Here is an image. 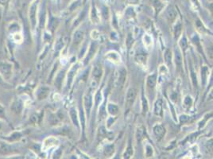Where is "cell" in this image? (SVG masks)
Here are the masks:
<instances>
[{
    "label": "cell",
    "instance_id": "cell-1",
    "mask_svg": "<svg viewBox=\"0 0 213 159\" xmlns=\"http://www.w3.org/2000/svg\"><path fill=\"white\" fill-rule=\"evenodd\" d=\"M136 96H137V90L134 88H130L127 90L126 95L125 107L127 110H129L133 106V104L135 101Z\"/></svg>",
    "mask_w": 213,
    "mask_h": 159
},
{
    "label": "cell",
    "instance_id": "cell-2",
    "mask_svg": "<svg viewBox=\"0 0 213 159\" xmlns=\"http://www.w3.org/2000/svg\"><path fill=\"white\" fill-rule=\"evenodd\" d=\"M13 72V67L10 64L1 63L0 64V75L3 76V78L8 80L11 77Z\"/></svg>",
    "mask_w": 213,
    "mask_h": 159
},
{
    "label": "cell",
    "instance_id": "cell-3",
    "mask_svg": "<svg viewBox=\"0 0 213 159\" xmlns=\"http://www.w3.org/2000/svg\"><path fill=\"white\" fill-rule=\"evenodd\" d=\"M103 75V69L101 65L99 64H97L95 65L92 71V76H93V81H96L97 83H99L100 81V79L102 77Z\"/></svg>",
    "mask_w": 213,
    "mask_h": 159
},
{
    "label": "cell",
    "instance_id": "cell-4",
    "mask_svg": "<svg viewBox=\"0 0 213 159\" xmlns=\"http://www.w3.org/2000/svg\"><path fill=\"white\" fill-rule=\"evenodd\" d=\"M174 61H175L176 66L177 68L178 71L182 70L183 58H182V55H181V53L179 49H176L175 53H174Z\"/></svg>",
    "mask_w": 213,
    "mask_h": 159
},
{
    "label": "cell",
    "instance_id": "cell-5",
    "mask_svg": "<svg viewBox=\"0 0 213 159\" xmlns=\"http://www.w3.org/2000/svg\"><path fill=\"white\" fill-rule=\"evenodd\" d=\"M157 84V75L152 74L149 75L146 79V86L147 88L153 90Z\"/></svg>",
    "mask_w": 213,
    "mask_h": 159
},
{
    "label": "cell",
    "instance_id": "cell-6",
    "mask_svg": "<svg viewBox=\"0 0 213 159\" xmlns=\"http://www.w3.org/2000/svg\"><path fill=\"white\" fill-rule=\"evenodd\" d=\"M200 76H201V84L203 86H205L207 82V78H208V74H209V69L208 67L204 65L201 68V72H200Z\"/></svg>",
    "mask_w": 213,
    "mask_h": 159
},
{
    "label": "cell",
    "instance_id": "cell-7",
    "mask_svg": "<svg viewBox=\"0 0 213 159\" xmlns=\"http://www.w3.org/2000/svg\"><path fill=\"white\" fill-rule=\"evenodd\" d=\"M177 11L175 10V8L173 6H170L166 12V17L168 18V20L170 22H172L177 18Z\"/></svg>",
    "mask_w": 213,
    "mask_h": 159
},
{
    "label": "cell",
    "instance_id": "cell-8",
    "mask_svg": "<svg viewBox=\"0 0 213 159\" xmlns=\"http://www.w3.org/2000/svg\"><path fill=\"white\" fill-rule=\"evenodd\" d=\"M106 57L108 58V60H110L112 62H114L115 64H118L120 62V56L119 55V53L115 51H111L107 53Z\"/></svg>",
    "mask_w": 213,
    "mask_h": 159
},
{
    "label": "cell",
    "instance_id": "cell-9",
    "mask_svg": "<svg viewBox=\"0 0 213 159\" xmlns=\"http://www.w3.org/2000/svg\"><path fill=\"white\" fill-rule=\"evenodd\" d=\"M49 92H50V88L47 87H42L41 88H39V90L37 92V95H38V99H45L47 96L49 95Z\"/></svg>",
    "mask_w": 213,
    "mask_h": 159
},
{
    "label": "cell",
    "instance_id": "cell-10",
    "mask_svg": "<svg viewBox=\"0 0 213 159\" xmlns=\"http://www.w3.org/2000/svg\"><path fill=\"white\" fill-rule=\"evenodd\" d=\"M126 81V70L124 68H122L119 70V79H118V83L119 86L123 87Z\"/></svg>",
    "mask_w": 213,
    "mask_h": 159
},
{
    "label": "cell",
    "instance_id": "cell-11",
    "mask_svg": "<svg viewBox=\"0 0 213 159\" xmlns=\"http://www.w3.org/2000/svg\"><path fill=\"white\" fill-rule=\"evenodd\" d=\"M153 130H154V133L156 135V137L158 139H161L163 137L164 134H165V129H164L163 126L160 124L155 125Z\"/></svg>",
    "mask_w": 213,
    "mask_h": 159
},
{
    "label": "cell",
    "instance_id": "cell-12",
    "mask_svg": "<svg viewBox=\"0 0 213 159\" xmlns=\"http://www.w3.org/2000/svg\"><path fill=\"white\" fill-rule=\"evenodd\" d=\"M154 113L156 116H162V100L158 99L155 103L154 107Z\"/></svg>",
    "mask_w": 213,
    "mask_h": 159
},
{
    "label": "cell",
    "instance_id": "cell-13",
    "mask_svg": "<svg viewBox=\"0 0 213 159\" xmlns=\"http://www.w3.org/2000/svg\"><path fill=\"white\" fill-rule=\"evenodd\" d=\"M164 57H165V61H166V63L168 64V65H171V63H172V53L171 49H167L166 51H165V54H164Z\"/></svg>",
    "mask_w": 213,
    "mask_h": 159
},
{
    "label": "cell",
    "instance_id": "cell-14",
    "mask_svg": "<svg viewBox=\"0 0 213 159\" xmlns=\"http://www.w3.org/2000/svg\"><path fill=\"white\" fill-rule=\"evenodd\" d=\"M134 60L139 64H146L147 57H146V55H144L143 53H138L134 57Z\"/></svg>",
    "mask_w": 213,
    "mask_h": 159
},
{
    "label": "cell",
    "instance_id": "cell-15",
    "mask_svg": "<svg viewBox=\"0 0 213 159\" xmlns=\"http://www.w3.org/2000/svg\"><path fill=\"white\" fill-rule=\"evenodd\" d=\"M74 38L73 39V43H75V45H79L82 41V40H83V38H84V34H83V32L77 31L74 34V38Z\"/></svg>",
    "mask_w": 213,
    "mask_h": 159
},
{
    "label": "cell",
    "instance_id": "cell-16",
    "mask_svg": "<svg viewBox=\"0 0 213 159\" xmlns=\"http://www.w3.org/2000/svg\"><path fill=\"white\" fill-rule=\"evenodd\" d=\"M108 112L110 113L112 116H115L119 112V107L117 105L114 104H108Z\"/></svg>",
    "mask_w": 213,
    "mask_h": 159
},
{
    "label": "cell",
    "instance_id": "cell-17",
    "mask_svg": "<svg viewBox=\"0 0 213 159\" xmlns=\"http://www.w3.org/2000/svg\"><path fill=\"white\" fill-rule=\"evenodd\" d=\"M11 107L12 110L14 111V112L16 113H20L22 109V104H21L20 101L13 102Z\"/></svg>",
    "mask_w": 213,
    "mask_h": 159
},
{
    "label": "cell",
    "instance_id": "cell-18",
    "mask_svg": "<svg viewBox=\"0 0 213 159\" xmlns=\"http://www.w3.org/2000/svg\"><path fill=\"white\" fill-rule=\"evenodd\" d=\"M181 31H182V24L180 22H178L174 27V37H175V38H178L180 37Z\"/></svg>",
    "mask_w": 213,
    "mask_h": 159
},
{
    "label": "cell",
    "instance_id": "cell-19",
    "mask_svg": "<svg viewBox=\"0 0 213 159\" xmlns=\"http://www.w3.org/2000/svg\"><path fill=\"white\" fill-rule=\"evenodd\" d=\"M179 45H180L181 49L183 50V52L184 53L185 52L186 49H188V40H187V38L185 36H183V37L181 38L180 42H179Z\"/></svg>",
    "mask_w": 213,
    "mask_h": 159
},
{
    "label": "cell",
    "instance_id": "cell-20",
    "mask_svg": "<svg viewBox=\"0 0 213 159\" xmlns=\"http://www.w3.org/2000/svg\"><path fill=\"white\" fill-rule=\"evenodd\" d=\"M132 154H133V147H132L131 142H129L125 154H124V158H125V159H130V158L132 156Z\"/></svg>",
    "mask_w": 213,
    "mask_h": 159
},
{
    "label": "cell",
    "instance_id": "cell-21",
    "mask_svg": "<svg viewBox=\"0 0 213 159\" xmlns=\"http://www.w3.org/2000/svg\"><path fill=\"white\" fill-rule=\"evenodd\" d=\"M206 150L208 153L213 154V139H209L206 143Z\"/></svg>",
    "mask_w": 213,
    "mask_h": 159
},
{
    "label": "cell",
    "instance_id": "cell-22",
    "mask_svg": "<svg viewBox=\"0 0 213 159\" xmlns=\"http://www.w3.org/2000/svg\"><path fill=\"white\" fill-rule=\"evenodd\" d=\"M154 155V149L149 144H146V156L147 158L152 157Z\"/></svg>",
    "mask_w": 213,
    "mask_h": 159
},
{
    "label": "cell",
    "instance_id": "cell-23",
    "mask_svg": "<svg viewBox=\"0 0 213 159\" xmlns=\"http://www.w3.org/2000/svg\"><path fill=\"white\" fill-rule=\"evenodd\" d=\"M191 79H192V82H193V85L196 87L197 86V77H196V73L194 72V70H193V67L191 68Z\"/></svg>",
    "mask_w": 213,
    "mask_h": 159
},
{
    "label": "cell",
    "instance_id": "cell-24",
    "mask_svg": "<svg viewBox=\"0 0 213 159\" xmlns=\"http://www.w3.org/2000/svg\"><path fill=\"white\" fill-rule=\"evenodd\" d=\"M193 104V99L190 97L189 95H187L184 99V105L187 107H190Z\"/></svg>",
    "mask_w": 213,
    "mask_h": 159
},
{
    "label": "cell",
    "instance_id": "cell-25",
    "mask_svg": "<svg viewBox=\"0 0 213 159\" xmlns=\"http://www.w3.org/2000/svg\"><path fill=\"white\" fill-rule=\"evenodd\" d=\"M206 53L210 59H213V45L208 46L206 49Z\"/></svg>",
    "mask_w": 213,
    "mask_h": 159
},
{
    "label": "cell",
    "instance_id": "cell-26",
    "mask_svg": "<svg viewBox=\"0 0 213 159\" xmlns=\"http://www.w3.org/2000/svg\"><path fill=\"white\" fill-rule=\"evenodd\" d=\"M142 99V112L146 114L147 110H148V104H147V100L146 99V98H144V96H143Z\"/></svg>",
    "mask_w": 213,
    "mask_h": 159
},
{
    "label": "cell",
    "instance_id": "cell-27",
    "mask_svg": "<svg viewBox=\"0 0 213 159\" xmlns=\"http://www.w3.org/2000/svg\"><path fill=\"white\" fill-rule=\"evenodd\" d=\"M133 41H134V39L132 38V36L131 34H129L128 36H127V38H126V46H127V48H128V49H130L131 46H132Z\"/></svg>",
    "mask_w": 213,
    "mask_h": 159
},
{
    "label": "cell",
    "instance_id": "cell-28",
    "mask_svg": "<svg viewBox=\"0 0 213 159\" xmlns=\"http://www.w3.org/2000/svg\"><path fill=\"white\" fill-rule=\"evenodd\" d=\"M196 27H197L198 30H200V32H204V31H205V28H204V26H203L202 22H200V21H198V22H196Z\"/></svg>",
    "mask_w": 213,
    "mask_h": 159
},
{
    "label": "cell",
    "instance_id": "cell-29",
    "mask_svg": "<svg viewBox=\"0 0 213 159\" xmlns=\"http://www.w3.org/2000/svg\"><path fill=\"white\" fill-rule=\"evenodd\" d=\"M113 149H114L113 146H107L106 150H108V152H105V154H107V155H111V153H113V151H112Z\"/></svg>",
    "mask_w": 213,
    "mask_h": 159
},
{
    "label": "cell",
    "instance_id": "cell-30",
    "mask_svg": "<svg viewBox=\"0 0 213 159\" xmlns=\"http://www.w3.org/2000/svg\"><path fill=\"white\" fill-rule=\"evenodd\" d=\"M4 114H5V113H4V109H3V107L0 105V117H2V116H4Z\"/></svg>",
    "mask_w": 213,
    "mask_h": 159
},
{
    "label": "cell",
    "instance_id": "cell-31",
    "mask_svg": "<svg viewBox=\"0 0 213 159\" xmlns=\"http://www.w3.org/2000/svg\"><path fill=\"white\" fill-rule=\"evenodd\" d=\"M209 86H213V72L212 73L210 77V81H209Z\"/></svg>",
    "mask_w": 213,
    "mask_h": 159
},
{
    "label": "cell",
    "instance_id": "cell-32",
    "mask_svg": "<svg viewBox=\"0 0 213 159\" xmlns=\"http://www.w3.org/2000/svg\"><path fill=\"white\" fill-rule=\"evenodd\" d=\"M10 159H24L23 157H13V158H10Z\"/></svg>",
    "mask_w": 213,
    "mask_h": 159
},
{
    "label": "cell",
    "instance_id": "cell-33",
    "mask_svg": "<svg viewBox=\"0 0 213 159\" xmlns=\"http://www.w3.org/2000/svg\"><path fill=\"white\" fill-rule=\"evenodd\" d=\"M208 7H209V10H210V11L213 14V4H210Z\"/></svg>",
    "mask_w": 213,
    "mask_h": 159
},
{
    "label": "cell",
    "instance_id": "cell-34",
    "mask_svg": "<svg viewBox=\"0 0 213 159\" xmlns=\"http://www.w3.org/2000/svg\"><path fill=\"white\" fill-rule=\"evenodd\" d=\"M184 159H191L189 158V157H185V158H184Z\"/></svg>",
    "mask_w": 213,
    "mask_h": 159
},
{
    "label": "cell",
    "instance_id": "cell-35",
    "mask_svg": "<svg viewBox=\"0 0 213 159\" xmlns=\"http://www.w3.org/2000/svg\"><path fill=\"white\" fill-rule=\"evenodd\" d=\"M115 159H118V157H116V158H115Z\"/></svg>",
    "mask_w": 213,
    "mask_h": 159
}]
</instances>
